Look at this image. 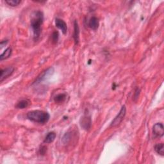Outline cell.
Returning a JSON list of instances; mask_svg holds the SVG:
<instances>
[{"label":"cell","mask_w":164,"mask_h":164,"mask_svg":"<svg viewBox=\"0 0 164 164\" xmlns=\"http://www.w3.org/2000/svg\"><path fill=\"white\" fill-rule=\"evenodd\" d=\"M56 136V133L53 132L48 133V134L46 135V137H45L44 142L46 143V144H49V143L53 142L55 139Z\"/></svg>","instance_id":"cell-11"},{"label":"cell","mask_w":164,"mask_h":164,"mask_svg":"<svg viewBox=\"0 0 164 164\" xmlns=\"http://www.w3.org/2000/svg\"><path fill=\"white\" fill-rule=\"evenodd\" d=\"M164 134V128L163 124L162 123H156L155 124L153 128V138L161 137Z\"/></svg>","instance_id":"cell-5"},{"label":"cell","mask_w":164,"mask_h":164,"mask_svg":"<svg viewBox=\"0 0 164 164\" xmlns=\"http://www.w3.org/2000/svg\"><path fill=\"white\" fill-rule=\"evenodd\" d=\"M5 3L11 6H16L21 3L20 0H5Z\"/></svg>","instance_id":"cell-16"},{"label":"cell","mask_w":164,"mask_h":164,"mask_svg":"<svg viewBox=\"0 0 164 164\" xmlns=\"http://www.w3.org/2000/svg\"><path fill=\"white\" fill-rule=\"evenodd\" d=\"M80 124L81 127L85 130H89L92 126V119L90 115L85 114L80 119Z\"/></svg>","instance_id":"cell-4"},{"label":"cell","mask_w":164,"mask_h":164,"mask_svg":"<svg viewBox=\"0 0 164 164\" xmlns=\"http://www.w3.org/2000/svg\"><path fill=\"white\" fill-rule=\"evenodd\" d=\"M58 38H59L58 32L57 31H55L53 34H52V35H51L52 41H53V43H57L58 41Z\"/></svg>","instance_id":"cell-17"},{"label":"cell","mask_w":164,"mask_h":164,"mask_svg":"<svg viewBox=\"0 0 164 164\" xmlns=\"http://www.w3.org/2000/svg\"><path fill=\"white\" fill-rule=\"evenodd\" d=\"M155 151L161 156L164 155V145L163 143L157 144L155 146Z\"/></svg>","instance_id":"cell-14"},{"label":"cell","mask_w":164,"mask_h":164,"mask_svg":"<svg viewBox=\"0 0 164 164\" xmlns=\"http://www.w3.org/2000/svg\"><path fill=\"white\" fill-rule=\"evenodd\" d=\"M30 104V101L27 100H24L19 101L16 105V108L19 109H23L28 107Z\"/></svg>","instance_id":"cell-15"},{"label":"cell","mask_w":164,"mask_h":164,"mask_svg":"<svg viewBox=\"0 0 164 164\" xmlns=\"http://www.w3.org/2000/svg\"><path fill=\"white\" fill-rule=\"evenodd\" d=\"M44 21V14L41 11L34 12L31 19V27L34 32V37L38 40L41 34V27Z\"/></svg>","instance_id":"cell-1"},{"label":"cell","mask_w":164,"mask_h":164,"mask_svg":"<svg viewBox=\"0 0 164 164\" xmlns=\"http://www.w3.org/2000/svg\"><path fill=\"white\" fill-rule=\"evenodd\" d=\"M79 35H80V29L78 27V24L77 21H75L74 22V34H73V38L75 42V44L77 45L79 42Z\"/></svg>","instance_id":"cell-10"},{"label":"cell","mask_w":164,"mask_h":164,"mask_svg":"<svg viewBox=\"0 0 164 164\" xmlns=\"http://www.w3.org/2000/svg\"><path fill=\"white\" fill-rule=\"evenodd\" d=\"M88 25L89 28H90L92 30H96L98 27H99L100 25V22H99V19H98L96 17L93 16L92 17L89 21Z\"/></svg>","instance_id":"cell-9"},{"label":"cell","mask_w":164,"mask_h":164,"mask_svg":"<svg viewBox=\"0 0 164 164\" xmlns=\"http://www.w3.org/2000/svg\"><path fill=\"white\" fill-rule=\"evenodd\" d=\"M53 67H50V68L48 69L47 70H46L42 75H41L37 78V79L35 82V83H40V82H42L43 80L46 79L47 76L52 75L53 74Z\"/></svg>","instance_id":"cell-8"},{"label":"cell","mask_w":164,"mask_h":164,"mask_svg":"<svg viewBox=\"0 0 164 164\" xmlns=\"http://www.w3.org/2000/svg\"><path fill=\"white\" fill-rule=\"evenodd\" d=\"M14 71V68L12 67H6L4 69L1 70V76H0V82H2L6 78L10 76Z\"/></svg>","instance_id":"cell-7"},{"label":"cell","mask_w":164,"mask_h":164,"mask_svg":"<svg viewBox=\"0 0 164 164\" xmlns=\"http://www.w3.org/2000/svg\"><path fill=\"white\" fill-rule=\"evenodd\" d=\"M139 94H140V89L139 88H137L135 90V98H138L139 97Z\"/></svg>","instance_id":"cell-19"},{"label":"cell","mask_w":164,"mask_h":164,"mask_svg":"<svg viewBox=\"0 0 164 164\" xmlns=\"http://www.w3.org/2000/svg\"><path fill=\"white\" fill-rule=\"evenodd\" d=\"M12 49L11 48H8L5 49V51L3 52V53L0 56V60L2 61L3 60H5V59H7L9 58L12 54Z\"/></svg>","instance_id":"cell-13"},{"label":"cell","mask_w":164,"mask_h":164,"mask_svg":"<svg viewBox=\"0 0 164 164\" xmlns=\"http://www.w3.org/2000/svg\"><path fill=\"white\" fill-rule=\"evenodd\" d=\"M46 151H47V148L46 147V146H42L40 149V153L41 155H44L46 152Z\"/></svg>","instance_id":"cell-18"},{"label":"cell","mask_w":164,"mask_h":164,"mask_svg":"<svg viewBox=\"0 0 164 164\" xmlns=\"http://www.w3.org/2000/svg\"><path fill=\"white\" fill-rule=\"evenodd\" d=\"M67 98V95L65 93L58 94L54 97V101L56 103H62L64 102Z\"/></svg>","instance_id":"cell-12"},{"label":"cell","mask_w":164,"mask_h":164,"mask_svg":"<svg viewBox=\"0 0 164 164\" xmlns=\"http://www.w3.org/2000/svg\"><path fill=\"white\" fill-rule=\"evenodd\" d=\"M27 118L32 122L45 124L48 122L50 118V115L47 111L42 110H33L28 112Z\"/></svg>","instance_id":"cell-2"},{"label":"cell","mask_w":164,"mask_h":164,"mask_svg":"<svg viewBox=\"0 0 164 164\" xmlns=\"http://www.w3.org/2000/svg\"><path fill=\"white\" fill-rule=\"evenodd\" d=\"M55 25L56 27L60 29L63 34L65 35L67 34V26L66 23L61 19L56 18L55 19Z\"/></svg>","instance_id":"cell-6"},{"label":"cell","mask_w":164,"mask_h":164,"mask_svg":"<svg viewBox=\"0 0 164 164\" xmlns=\"http://www.w3.org/2000/svg\"><path fill=\"white\" fill-rule=\"evenodd\" d=\"M126 108L125 105H123L120 111L119 114H117V115L114 118V119L112 121V122L110 124V127H115L119 125V124L124 119V117L126 115Z\"/></svg>","instance_id":"cell-3"}]
</instances>
